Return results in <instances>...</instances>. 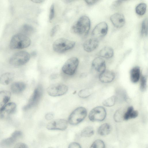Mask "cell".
Returning a JSON list of instances; mask_svg holds the SVG:
<instances>
[{
    "label": "cell",
    "mask_w": 148,
    "mask_h": 148,
    "mask_svg": "<svg viewBox=\"0 0 148 148\" xmlns=\"http://www.w3.org/2000/svg\"><path fill=\"white\" fill-rule=\"evenodd\" d=\"M90 26L89 18L86 16H82L73 23L71 30L72 32L82 36L88 34Z\"/></svg>",
    "instance_id": "6da1fadb"
},
{
    "label": "cell",
    "mask_w": 148,
    "mask_h": 148,
    "mask_svg": "<svg viewBox=\"0 0 148 148\" xmlns=\"http://www.w3.org/2000/svg\"><path fill=\"white\" fill-rule=\"evenodd\" d=\"M31 43V40L28 37L18 33L12 37L10 47L12 49H22L28 47Z\"/></svg>",
    "instance_id": "7a4b0ae2"
},
{
    "label": "cell",
    "mask_w": 148,
    "mask_h": 148,
    "mask_svg": "<svg viewBox=\"0 0 148 148\" xmlns=\"http://www.w3.org/2000/svg\"><path fill=\"white\" fill-rule=\"evenodd\" d=\"M75 42L64 38H60L56 40L53 45V50L56 52L61 53L73 48Z\"/></svg>",
    "instance_id": "3957f363"
},
{
    "label": "cell",
    "mask_w": 148,
    "mask_h": 148,
    "mask_svg": "<svg viewBox=\"0 0 148 148\" xmlns=\"http://www.w3.org/2000/svg\"><path fill=\"white\" fill-rule=\"evenodd\" d=\"M30 54L25 51H21L14 54L10 58L9 62L12 66H19L26 63L29 61Z\"/></svg>",
    "instance_id": "277c9868"
},
{
    "label": "cell",
    "mask_w": 148,
    "mask_h": 148,
    "mask_svg": "<svg viewBox=\"0 0 148 148\" xmlns=\"http://www.w3.org/2000/svg\"><path fill=\"white\" fill-rule=\"evenodd\" d=\"M86 109L82 107L77 108L69 116L68 121L72 125H77L83 121L87 115Z\"/></svg>",
    "instance_id": "5b68a950"
},
{
    "label": "cell",
    "mask_w": 148,
    "mask_h": 148,
    "mask_svg": "<svg viewBox=\"0 0 148 148\" xmlns=\"http://www.w3.org/2000/svg\"><path fill=\"white\" fill-rule=\"evenodd\" d=\"M42 92V86L38 85L34 89L27 104L23 107V110L26 111L36 106L40 99Z\"/></svg>",
    "instance_id": "8992f818"
},
{
    "label": "cell",
    "mask_w": 148,
    "mask_h": 148,
    "mask_svg": "<svg viewBox=\"0 0 148 148\" xmlns=\"http://www.w3.org/2000/svg\"><path fill=\"white\" fill-rule=\"evenodd\" d=\"M79 64L78 59L73 57L69 59L65 62L62 69L64 74L69 75H73L77 67Z\"/></svg>",
    "instance_id": "52a82bcc"
},
{
    "label": "cell",
    "mask_w": 148,
    "mask_h": 148,
    "mask_svg": "<svg viewBox=\"0 0 148 148\" xmlns=\"http://www.w3.org/2000/svg\"><path fill=\"white\" fill-rule=\"evenodd\" d=\"M68 90V87L66 85L57 83L50 86L47 88V92L50 96L56 97L64 95Z\"/></svg>",
    "instance_id": "ba28073f"
},
{
    "label": "cell",
    "mask_w": 148,
    "mask_h": 148,
    "mask_svg": "<svg viewBox=\"0 0 148 148\" xmlns=\"http://www.w3.org/2000/svg\"><path fill=\"white\" fill-rule=\"evenodd\" d=\"M106 112L104 107L99 106L94 108L90 112L89 114L90 120L92 122L101 121L105 118Z\"/></svg>",
    "instance_id": "9c48e42d"
},
{
    "label": "cell",
    "mask_w": 148,
    "mask_h": 148,
    "mask_svg": "<svg viewBox=\"0 0 148 148\" xmlns=\"http://www.w3.org/2000/svg\"><path fill=\"white\" fill-rule=\"evenodd\" d=\"M108 25L104 22H101L97 24L92 32V38L98 40L103 38L108 31Z\"/></svg>",
    "instance_id": "30bf717a"
},
{
    "label": "cell",
    "mask_w": 148,
    "mask_h": 148,
    "mask_svg": "<svg viewBox=\"0 0 148 148\" xmlns=\"http://www.w3.org/2000/svg\"><path fill=\"white\" fill-rule=\"evenodd\" d=\"M68 123L66 120L59 119L53 120L47 125L46 127L49 130H64L67 127Z\"/></svg>",
    "instance_id": "8fae6325"
},
{
    "label": "cell",
    "mask_w": 148,
    "mask_h": 148,
    "mask_svg": "<svg viewBox=\"0 0 148 148\" xmlns=\"http://www.w3.org/2000/svg\"><path fill=\"white\" fill-rule=\"evenodd\" d=\"M22 135V133L21 131H15L12 134L10 137L3 140L0 143V145L4 147H9L12 145L17 138Z\"/></svg>",
    "instance_id": "7c38bea8"
},
{
    "label": "cell",
    "mask_w": 148,
    "mask_h": 148,
    "mask_svg": "<svg viewBox=\"0 0 148 148\" xmlns=\"http://www.w3.org/2000/svg\"><path fill=\"white\" fill-rule=\"evenodd\" d=\"M111 21L113 25L117 28L123 27L125 22L123 15L120 13H116L111 15L110 17Z\"/></svg>",
    "instance_id": "4fadbf2b"
},
{
    "label": "cell",
    "mask_w": 148,
    "mask_h": 148,
    "mask_svg": "<svg viewBox=\"0 0 148 148\" xmlns=\"http://www.w3.org/2000/svg\"><path fill=\"white\" fill-rule=\"evenodd\" d=\"M92 67L96 71L101 73L106 70L105 62L100 57H96L92 61Z\"/></svg>",
    "instance_id": "5bb4252c"
},
{
    "label": "cell",
    "mask_w": 148,
    "mask_h": 148,
    "mask_svg": "<svg viewBox=\"0 0 148 148\" xmlns=\"http://www.w3.org/2000/svg\"><path fill=\"white\" fill-rule=\"evenodd\" d=\"M99 44V40L92 38L86 40L84 42L83 47L86 52H90L98 47Z\"/></svg>",
    "instance_id": "9a60e30c"
},
{
    "label": "cell",
    "mask_w": 148,
    "mask_h": 148,
    "mask_svg": "<svg viewBox=\"0 0 148 148\" xmlns=\"http://www.w3.org/2000/svg\"><path fill=\"white\" fill-rule=\"evenodd\" d=\"M16 108V104L13 102L7 103L0 111V118H3L13 114Z\"/></svg>",
    "instance_id": "2e32d148"
},
{
    "label": "cell",
    "mask_w": 148,
    "mask_h": 148,
    "mask_svg": "<svg viewBox=\"0 0 148 148\" xmlns=\"http://www.w3.org/2000/svg\"><path fill=\"white\" fill-rule=\"evenodd\" d=\"M114 77L115 74L113 71L106 70L100 73L99 77L100 82L105 83L112 82Z\"/></svg>",
    "instance_id": "e0dca14e"
},
{
    "label": "cell",
    "mask_w": 148,
    "mask_h": 148,
    "mask_svg": "<svg viewBox=\"0 0 148 148\" xmlns=\"http://www.w3.org/2000/svg\"><path fill=\"white\" fill-rule=\"evenodd\" d=\"M11 96V92L8 91H0V111L7 104Z\"/></svg>",
    "instance_id": "ac0fdd59"
},
{
    "label": "cell",
    "mask_w": 148,
    "mask_h": 148,
    "mask_svg": "<svg viewBox=\"0 0 148 148\" xmlns=\"http://www.w3.org/2000/svg\"><path fill=\"white\" fill-rule=\"evenodd\" d=\"M26 85L23 82H17L13 83L11 86L12 92L14 94L21 93L25 89Z\"/></svg>",
    "instance_id": "d6986e66"
},
{
    "label": "cell",
    "mask_w": 148,
    "mask_h": 148,
    "mask_svg": "<svg viewBox=\"0 0 148 148\" xmlns=\"http://www.w3.org/2000/svg\"><path fill=\"white\" fill-rule=\"evenodd\" d=\"M138 111L134 110L132 106L129 107L125 112L124 116V120H128L135 118L138 116Z\"/></svg>",
    "instance_id": "ffe728a7"
},
{
    "label": "cell",
    "mask_w": 148,
    "mask_h": 148,
    "mask_svg": "<svg viewBox=\"0 0 148 148\" xmlns=\"http://www.w3.org/2000/svg\"><path fill=\"white\" fill-rule=\"evenodd\" d=\"M140 69L139 66H136L131 69L130 71V77L132 82H137L140 78Z\"/></svg>",
    "instance_id": "44dd1931"
},
{
    "label": "cell",
    "mask_w": 148,
    "mask_h": 148,
    "mask_svg": "<svg viewBox=\"0 0 148 148\" xmlns=\"http://www.w3.org/2000/svg\"><path fill=\"white\" fill-rule=\"evenodd\" d=\"M14 78V75L13 73H5L0 76V83L3 85H8L13 81Z\"/></svg>",
    "instance_id": "7402d4cb"
},
{
    "label": "cell",
    "mask_w": 148,
    "mask_h": 148,
    "mask_svg": "<svg viewBox=\"0 0 148 148\" xmlns=\"http://www.w3.org/2000/svg\"><path fill=\"white\" fill-rule=\"evenodd\" d=\"M99 53L101 57L110 58L113 56L114 51L112 47L107 46L101 49L99 51Z\"/></svg>",
    "instance_id": "603a6c76"
},
{
    "label": "cell",
    "mask_w": 148,
    "mask_h": 148,
    "mask_svg": "<svg viewBox=\"0 0 148 148\" xmlns=\"http://www.w3.org/2000/svg\"><path fill=\"white\" fill-rule=\"evenodd\" d=\"M34 31V29L32 26L29 24H25L21 27L19 33L28 37L32 35Z\"/></svg>",
    "instance_id": "cb8c5ba5"
},
{
    "label": "cell",
    "mask_w": 148,
    "mask_h": 148,
    "mask_svg": "<svg viewBox=\"0 0 148 148\" xmlns=\"http://www.w3.org/2000/svg\"><path fill=\"white\" fill-rule=\"evenodd\" d=\"M111 128L110 125L108 123L101 125L99 128L98 132L101 136H106L109 134L111 132Z\"/></svg>",
    "instance_id": "d4e9b609"
},
{
    "label": "cell",
    "mask_w": 148,
    "mask_h": 148,
    "mask_svg": "<svg viewBox=\"0 0 148 148\" xmlns=\"http://www.w3.org/2000/svg\"><path fill=\"white\" fill-rule=\"evenodd\" d=\"M126 110L123 108L118 110L114 116V121L117 122H120L124 120V116Z\"/></svg>",
    "instance_id": "484cf974"
},
{
    "label": "cell",
    "mask_w": 148,
    "mask_h": 148,
    "mask_svg": "<svg viewBox=\"0 0 148 148\" xmlns=\"http://www.w3.org/2000/svg\"><path fill=\"white\" fill-rule=\"evenodd\" d=\"M94 134L93 128L90 126L85 127L82 131L81 135L82 137H87L92 136Z\"/></svg>",
    "instance_id": "4316f807"
},
{
    "label": "cell",
    "mask_w": 148,
    "mask_h": 148,
    "mask_svg": "<svg viewBox=\"0 0 148 148\" xmlns=\"http://www.w3.org/2000/svg\"><path fill=\"white\" fill-rule=\"evenodd\" d=\"M147 8V5L144 3H141L138 4L135 8L136 13L140 16L143 15L145 13Z\"/></svg>",
    "instance_id": "83f0119b"
},
{
    "label": "cell",
    "mask_w": 148,
    "mask_h": 148,
    "mask_svg": "<svg viewBox=\"0 0 148 148\" xmlns=\"http://www.w3.org/2000/svg\"><path fill=\"white\" fill-rule=\"evenodd\" d=\"M116 100V96H112L104 100L102 104L106 107H112L115 104Z\"/></svg>",
    "instance_id": "f1b7e54d"
},
{
    "label": "cell",
    "mask_w": 148,
    "mask_h": 148,
    "mask_svg": "<svg viewBox=\"0 0 148 148\" xmlns=\"http://www.w3.org/2000/svg\"><path fill=\"white\" fill-rule=\"evenodd\" d=\"M92 92V90L90 89H84L80 90L79 92L78 95L82 98H86L91 95Z\"/></svg>",
    "instance_id": "f546056e"
},
{
    "label": "cell",
    "mask_w": 148,
    "mask_h": 148,
    "mask_svg": "<svg viewBox=\"0 0 148 148\" xmlns=\"http://www.w3.org/2000/svg\"><path fill=\"white\" fill-rule=\"evenodd\" d=\"M140 78V89L142 91H144L146 90L147 87V77L141 75Z\"/></svg>",
    "instance_id": "4dcf8cb0"
},
{
    "label": "cell",
    "mask_w": 148,
    "mask_h": 148,
    "mask_svg": "<svg viewBox=\"0 0 148 148\" xmlns=\"http://www.w3.org/2000/svg\"><path fill=\"white\" fill-rule=\"evenodd\" d=\"M148 32V20L145 18L143 21L141 29V34L143 36H146Z\"/></svg>",
    "instance_id": "1f68e13d"
},
{
    "label": "cell",
    "mask_w": 148,
    "mask_h": 148,
    "mask_svg": "<svg viewBox=\"0 0 148 148\" xmlns=\"http://www.w3.org/2000/svg\"><path fill=\"white\" fill-rule=\"evenodd\" d=\"M90 148H105V145L103 141L97 139L93 143Z\"/></svg>",
    "instance_id": "d6a6232c"
},
{
    "label": "cell",
    "mask_w": 148,
    "mask_h": 148,
    "mask_svg": "<svg viewBox=\"0 0 148 148\" xmlns=\"http://www.w3.org/2000/svg\"><path fill=\"white\" fill-rule=\"evenodd\" d=\"M55 9L54 5V4H52L50 7V9L49 13V21H51L54 16Z\"/></svg>",
    "instance_id": "836d02e7"
},
{
    "label": "cell",
    "mask_w": 148,
    "mask_h": 148,
    "mask_svg": "<svg viewBox=\"0 0 148 148\" xmlns=\"http://www.w3.org/2000/svg\"><path fill=\"white\" fill-rule=\"evenodd\" d=\"M59 25H56L52 28L50 33V35L51 37H53L54 36L59 29Z\"/></svg>",
    "instance_id": "e575fe53"
},
{
    "label": "cell",
    "mask_w": 148,
    "mask_h": 148,
    "mask_svg": "<svg viewBox=\"0 0 148 148\" xmlns=\"http://www.w3.org/2000/svg\"><path fill=\"white\" fill-rule=\"evenodd\" d=\"M123 1H116L114 2L112 4L111 6V8L112 9H115V8L118 7L122 3Z\"/></svg>",
    "instance_id": "d590c367"
},
{
    "label": "cell",
    "mask_w": 148,
    "mask_h": 148,
    "mask_svg": "<svg viewBox=\"0 0 148 148\" xmlns=\"http://www.w3.org/2000/svg\"><path fill=\"white\" fill-rule=\"evenodd\" d=\"M14 148H28V147L25 144L21 143H18L15 145Z\"/></svg>",
    "instance_id": "8d00e7d4"
},
{
    "label": "cell",
    "mask_w": 148,
    "mask_h": 148,
    "mask_svg": "<svg viewBox=\"0 0 148 148\" xmlns=\"http://www.w3.org/2000/svg\"><path fill=\"white\" fill-rule=\"evenodd\" d=\"M68 148H82V147L78 143L73 142L69 145Z\"/></svg>",
    "instance_id": "74e56055"
},
{
    "label": "cell",
    "mask_w": 148,
    "mask_h": 148,
    "mask_svg": "<svg viewBox=\"0 0 148 148\" xmlns=\"http://www.w3.org/2000/svg\"><path fill=\"white\" fill-rule=\"evenodd\" d=\"M54 116V114L52 112H49L45 115V118L47 120H50L53 119Z\"/></svg>",
    "instance_id": "f35d334b"
},
{
    "label": "cell",
    "mask_w": 148,
    "mask_h": 148,
    "mask_svg": "<svg viewBox=\"0 0 148 148\" xmlns=\"http://www.w3.org/2000/svg\"><path fill=\"white\" fill-rule=\"evenodd\" d=\"M86 3L88 5H92L94 4L97 2L98 1V0H85V1Z\"/></svg>",
    "instance_id": "ab89813d"
},
{
    "label": "cell",
    "mask_w": 148,
    "mask_h": 148,
    "mask_svg": "<svg viewBox=\"0 0 148 148\" xmlns=\"http://www.w3.org/2000/svg\"><path fill=\"white\" fill-rule=\"evenodd\" d=\"M32 1L35 3H40L43 2L44 1L42 0H33Z\"/></svg>",
    "instance_id": "60d3db41"
},
{
    "label": "cell",
    "mask_w": 148,
    "mask_h": 148,
    "mask_svg": "<svg viewBox=\"0 0 148 148\" xmlns=\"http://www.w3.org/2000/svg\"><path fill=\"white\" fill-rule=\"evenodd\" d=\"M36 54V52H33L32 53V55L33 56H35Z\"/></svg>",
    "instance_id": "b9f144b4"
},
{
    "label": "cell",
    "mask_w": 148,
    "mask_h": 148,
    "mask_svg": "<svg viewBox=\"0 0 148 148\" xmlns=\"http://www.w3.org/2000/svg\"><path fill=\"white\" fill-rule=\"evenodd\" d=\"M48 148H53V147H49Z\"/></svg>",
    "instance_id": "7bdbcfd3"
}]
</instances>
